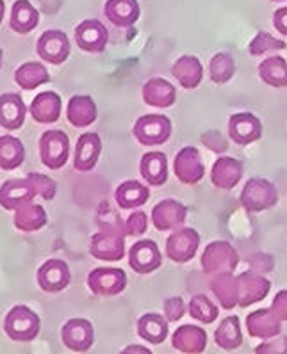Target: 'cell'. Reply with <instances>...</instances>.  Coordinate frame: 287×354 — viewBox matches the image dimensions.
<instances>
[{"mask_svg":"<svg viewBox=\"0 0 287 354\" xmlns=\"http://www.w3.org/2000/svg\"><path fill=\"white\" fill-rule=\"evenodd\" d=\"M40 315L25 304L12 306L4 319V331L12 342H33L40 335Z\"/></svg>","mask_w":287,"mask_h":354,"instance_id":"6da1fadb","label":"cell"},{"mask_svg":"<svg viewBox=\"0 0 287 354\" xmlns=\"http://www.w3.org/2000/svg\"><path fill=\"white\" fill-rule=\"evenodd\" d=\"M239 203L246 212L259 214L273 209L279 203V191L266 178H250L239 196Z\"/></svg>","mask_w":287,"mask_h":354,"instance_id":"7a4b0ae2","label":"cell"},{"mask_svg":"<svg viewBox=\"0 0 287 354\" xmlns=\"http://www.w3.org/2000/svg\"><path fill=\"white\" fill-rule=\"evenodd\" d=\"M171 132H173V127H171L170 118L162 114H145L137 118L132 129L134 138L143 146L164 145L171 138Z\"/></svg>","mask_w":287,"mask_h":354,"instance_id":"3957f363","label":"cell"},{"mask_svg":"<svg viewBox=\"0 0 287 354\" xmlns=\"http://www.w3.org/2000/svg\"><path fill=\"white\" fill-rule=\"evenodd\" d=\"M89 253L100 262H120L125 257V234L118 228H100L89 242Z\"/></svg>","mask_w":287,"mask_h":354,"instance_id":"277c9868","label":"cell"},{"mask_svg":"<svg viewBox=\"0 0 287 354\" xmlns=\"http://www.w3.org/2000/svg\"><path fill=\"white\" fill-rule=\"evenodd\" d=\"M40 158L49 169H61L70 158V139L62 130H46L40 138Z\"/></svg>","mask_w":287,"mask_h":354,"instance_id":"5b68a950","label":"cell"},{"mask_svg":"<svg viewBox=\"0 0 287 354\" xmlns=\"http://www.w3.org/2000/svg\"><path fill=\"white\" fill-rule=\"evenodd\" d=\"M239 263V253L227 241H214L207 244L202 253V271L205 274H218L223 271H234Z\"/></svg>","mask_w":287,"mask_h":354,"instance_id":"8992f818","label":"cell"},{"mask_svg":"<svg viewBox=\"0 0 287 354\" xmlns=\"http://www.w3.org/2000/svg\"><path fill=\"white\" fill-rule=\"evenodd\" d=\"M127 272L120 267H96L87 274V288L98 297L118 296L127 288Z\"/></svg>","mask_w":287,"mask_h":354,"instance_id":"52a82bcc","label":"cell"},{"mask_svg":"<svg viewBox=\"0 0 287 354\" xmlns=\"http://www.w3.org/2000/svg\"><path fill=\"white\" fill-rule=\"evenodd\" d=\"M200 248V234L195 228H177L166 241V257L175 263H187L195 259Z\"/></svg>","mask_w":287,"mask_h":354,"instance_id":"ba28073f","label":"cell"},{"mask_svg":"<svg viewBox=\"0 0 287 354\" xmlns=\"http://www.w3.org/2000/svg\"><path fill=\"white\" fill-rule=\"evenodd\" d=\"M37 55L49 64H62L70 57L71 43L62 30L50 29L37 38L36 43Z\"/></svg>","mask_w":287,"mask_h":354,"instance_id":"9c48e42d","label":"cell"},{"mask_svg":"<svg viewBox=\"0 0 287 354\" xmlns=\"http://www.w3.org/2000/svg\"><path fill=\"white\" fill-rule=\"evenodd\" d=\"M173 173L180 184L195 185L205 175L202 155L195 146H184L173 160Z\"/></svg>","mask_w":287,"mask_h":354,"instance_id":"30bf717a","label":"cell"},{"mask_svg":"<svg viewBox=\"0 0 287 354\" xmlns=\"http://www.w3.org/2000/svg\"><path fill=\"white\" fill-rule=\"evenodd\" d=\"M75 43L80 50L89 54H100L109 43L107 27L96 18H87L75 27Z\"/></svg>","mask_w":287,"mask_h":354,"instance_id":"8fae6325","label":"cell"},{"mask_svg":"<svg viewBox=\"0 0 287 354\" xmlns=\"http://www.w3.org/2000/svg\"><path fill=\"white\" fill-rule=\"evenodd\" d=\"M61 340L64 347L73 353H86L93 347L95 342V329L87 319H70L64 322L61 329Z\"/></svg>","mask_w":287,"mask_h":354,"instance_id":"7c38bea8","label":"cell"},{"mask_svg":"<svg viewBox=\"0 0 287 354\" xmlns=\"http://www.w3.org/2000/svg\"><path fill=\"white\" fill-rule=\"evenodd\" d=\"M71 272L64 260L50 259L37 269V285L46 294H58L70 285Z\"/></svg>","mask_w":287,"mask_h":354,"instance_id":"4fadbf2b","label":"cell"},{"mask_svg":"<svg viewBox=\"0 0 287 354\" xmlns=\"http://www.w3.org/2000/svg\"><path fill=\"white\" fill-rule=\"evenodd\" d=\"M270 288L271 281L264 278V276L255 274L252 271L241 272V274L237 276V290H239L237 306L248 308L252 304L266 299V296L270 294Z\"/></svg>","mask_w":287,"mask_h":354,"instance_id":"5bb4252c","label":"cell"},{"mask_svg":"<svg viewBox=\"0 0 287 354\" xmlns=\"http://www.w3.org/2000/svg\"><path fill=\"white\" fill-rule=\"evenodd\" d=\"M129 266L137 274H150L162 266V254L154 241H137L129 251Z\"/></svg>","mask_w":287,"mask_h":354,"instance_id":"9a60e30c","label":"cell"},{"mask_svg":"<svg viewBox=\"0 0 287 354\" xmlns=\"http://www.w3.org/2000/svg\"><path fill=\"white\" fill-rule=\"evenodd\" d=\"M262 136V123L255 114L237 113L229 118V138L239 146H248Z\"/></svg>","mask_w":287,"mask_h":354,"instance_id":"2e32d148","label":"cell"},{"mask_svg":"<svg viewBox=\"0 0 287 354\" xmlns=\"http://www.w3.org/2000/svg\"><path fill=\"white\" fill-rule=\"evenodd\" d=\"M187 219L186 205L177 200H162L152 209V223L157 232H173Z\"/></svg>","mask_w":287,"mask_h":354,"instance_id":"e0dca14e","label":"cell"},{"mask_svg":"<svg viewBox=\"0 0 287 354\" xmlns=\"http://www.w3.org/2000/svg\"><path fill=\"white\" fill-rule=\"evenodd\" d=\"M100 153H102V139L98 138V133L86 132L77 139L75 145V157H73V167L80 173H87L98 162Z\"/></svg>","mask_w":287,"mask_h":354,"instance_id":"ac0fdd59","label":"cell"},{"mask_svg":"<svg viewBox=\"0 0 287 354\" xmlns=\"http://www.w3.org/2000/svg\"><path fill=\"white\" fill-rule=\"evenodd\" d=\"M245 167L234 157H220L211 171V182L221 191H232L243 178Z\"/></svg>","mask_w":287,"mask_h":354,"instance_id":"d6986e66","label":"cell"},{"mask_svg":"<svg viewBox=\"0 0 287 354\" xmlns=\"http://www.w3.org/2000/svg\"><path fill=\"white\" fill-rule=\"evenodd\" d=\"M171 346L175 351L184 354H200L207 347V333L200 326L184 324L175 329L171 337Z\"/></svg>","mask_w":287,"mask_h":354,"instance_id":"ffe728a7","label":"cell"},{"mask_svg":"<svg viewBox=\"0 0 287 354\" xmlns=\"http://www.w3.org/2000/svg\"><path fill=\"white\" fill-rule=\"evenodd\" d=\"M143 102L150 107L155 109H168L177 102V89L170 80L162 77H154L146 80L141 89Z\"/></svg>","mask_w":287,"mask_h":354,"instance_id":"44dd1931","label":"cell"},{"mask_svg":"<svg viewBox=\"0 0 287 354\" xmlns=\"http://www.w3.org/2000/svg\"><path fill=\"white\" fill-rule=\"evenodd\" d=\"M34 196H36V191L29 178L8 180L0 187V207L6 210H17L20 205L33 201Z\"/></svg>","mask_w":287,"mask_h":354,"instance_id":"7402d4cb","label":"cell"},{"mask_svg":"<svg viewBox=\"0 0 287 354\" xmlns=\"http://www.w3.org/2000/svg\"><path fill=\"white\" fill-rule=\"evenodd\" d=\"M62 102L61 96L55 91H45L34 96V100L31 102V116L36 123L42 125H52L61 116Z\"/></svg>","mask_w":287,"mask_h":354,"instance_id":"603a6c76","label":"cell"},{"mask_svg":"<svg viewBox=\"0 0 287 354\" xmlns=\"http://www.w3.org/2000/svg\"><path fill=\"white\" fill-rule=\"evenodd\" d=\"M104 13L114 27L129 29L141 17V8L137 0H107L104 6Z\"/></svg>","mask_w":287,"mask_h":354,"instance_id":"cb8c5ba5","label":"cell"},{"mask_svg":"<svg viewBox=\"0 0 287 354\" xmlns=\"http://www.w3.org/2000/svg\"><path fill=\"white\" fill-rule=\"evenodd\" d=\"M29 109L25 107L24 98L17 93L0 95V127L6 130H18L24 125Z\"/></svg>","mask_w":287,"mask_h":354,"instance_id":"d4e9b609","label":"cell"},{"mask_svg":"<svg viewBox=\"0 0 287 354\" xmlns=\"http://www.w3.org/2000/svg\"><path fill=\"white\" fill-rule=\"evenodd\" d=\"M246 331H248L250 337L268 340V338L280 335L282 322L273 315L270 308H261L246 317Z\"/></svg>","mask_w":287,"mask_h":354,"instance_id":"484cf974","label":"cell"},{"mask_svg":"<svg viewBox=\"0 0 287 354\" xmlns=\"http://www.w3.org/2000/svg\"><path fill=\"white\" fill-rule=\"evenodd\" d=\"M171 75L184 89H196L204 79V68L195 55H182L171 66Z\"/></svg>","mask_w":287,"mask_h":354,"instance_id":"4316f807","label":"cell"},{"mask_svg":"<svg viewBox=\"0 0 287 354\" xmlns=\"http://www.w3.org/2000/svg\"><path fill=\"white\" fill-rule=\"evenodd\" d=\"M67 118L77 129L93 125L98 118V109H96L95 100L89 95L71 96L67 107Z\"/></svg>","mask_w":287,"mask_h":354,"instance_id":"83f0119b","label":"cell"},{"mask_svg":"<svg viewBox=\"0 0 287 354\" xmlns=\"http://www.w3.org/2000/svg\"><path fill=\"white\" fill-rule=\"evenodd\" d=\"M139 173L146 184L161 187L168 180V158L162 151H148L139 160Z\"/></svg>","mask_w":287,"mask_h":354,"instance_id":"f1b7e54d","label":"cell"},{"mask_svg":"<svg viewBox=\"0 0 287 354\" xmlns=\"http://www.w3.org/2000/svg\"><path fill=\"white\" fill-rule=\"evenodd\" d=\"M46 219L49 217H46V212L42 205L27 201L15 210L12 223H15V228L24 232V234H33V232H40L42 228H45Z\"/></svg>","mask_w":287,"mask_h":354,"instance_id":"f546056e","label":"cell"},{"mask_svg":"<svg viewBox=\"0 0 287 354\" xmlns=\"http://www.w3.org/2000/svg\"><path fill=\"white\" fill-rule=\"evenodd\" d=\"M150 200V189L137 180H125L114 192V201L120 209H139Z\"/></svg>","mask_w":287,"mask_h":354,"instance_id":"4dcf8cb0","label":"cell"},{"mask_svg":"<svg viewBox=\"0 0 287 354\" xmlns=\"http://www.w3.org/2000/svg\"><path fill=\"white\" fill-rule=\"evenodd\" d=\"M211 290L216 296L221 308L232 310L237 306L239 290H237V278L232 276V271L218 272L216 278L211 281Z\"/></svg>","mask_w":287,"mask_h":354,"instance_id":"1f68e13d","label":"cell"},{"mask_svg":"<svg viewBox=\"0 0 287 354\" xmlns=\"http://www.w3.org/2000/svg\"><path fill=\"white\" fill-rule=\"evenodd\" d=\"M170 328H168L166 317L159 313H145L137 321V335L152 346H159L166 340Z\"/></svg>","mask_w":287,"mask_h":354,"instance_id":"d6a6232c","label":"cell"},{"mask_svg":"<svg viewBox=\"0 0 287 354\" xmlns=\"http://www.w3.org/2000/svg\"><path fill=\"white\" fill-rule=\"evenodd\" d=\"M40 24V13L29 0H17L11 9V30L17 34H29Z\"/></svg>","mask_w":287,"mask_h":354,"instance_id":"836d02e7","label":"cell"},{"mask_svg":"<svg viewBox=\"0 0 287 354\" xmlns=\"http://www.w3.org/2000/svg\"><path fill=\"white\" fill-rule=\"evenodd\" d=\"M50 80V73L46 70L45 64L36 63V61H29L24 63L21 66L17 68L15 71V82L20 86L24 91H33V89L40 88L43 84Z\"/></svg>","mask_w":287,"mask_h":354,"instance_id":"e575fe53","label":"cell"},{"mask_svg":"<svg viewBox=\"0 0 287 354\" xmlns=\"http://www.w3.org/2000/svg\"><path fill=\"white\" fill-rule=\"evenodd\" d=\"M214 342L216 346L223 351H234L237 347H241L243 344V331H241V321L237 315L225 317L220 326L216 328L214 333Z\"/></svg>","mask_w":287,"mask_h":354,"instance_id":"d590c367","label":"cell"},{"mask_svg":"<svg viewBox=\"0 0 287 354\" xmlns=\"http://www.w3.org/2000/svg\"><path fill=\"white\" fill-rule=\"evenodd\" d=\"M25 160V146L15 136H0V167L12 171Z\"/></svg>","mask_w":287,"mask_h":354,"instance_id":"8d00e7d4","label":"cell"},{"mask_svg":"<svg viewBox=\"0 0 287 354\" xmlns=\"http://www.w3.org/2000/svg\"><path fill=\"white\" fill-rule=\"evenodd\" d=\"M259 77L271 88H287V63L280 55L268 57L259 64Z\"/></svg>","mask_w":287,"mask_h":354,"instance_id":"74e56055","label":"cell"},{"mask_svg":"<svg viewBox=\"0 0 287 354\" xmlns=\"http://www.w3.org/2000/svg\"><path fill=\"white\" fill-rule=\"evenodd\" d=\"M187 313L191 315V319L202 322V324H212L218 319V308L216 304L212 303L205 294H195L187 304Z\"/></svg>","mask_w":287,"mask_h":354,"instance_id":"f35d334b","label":"cell"},{"mask_svg":"<svg viewBox=\"0 0 287 354\" xmlns=\"http://www.w3.org/2000/svg\"><path fill=\"white\" fill-rule=\"evenodd\" d=\"M236 73V61L229 52H220L209 63V75L214 84H227Z\"/></svg>","mask_w":287,"mask_h":354,"instance_id":"ab89813d","label":"cell"},{"mask_svg":"<svg viewBox=\"0 0 287 354\" xmlns=\"http://www.w3.org/2000/svg\"><path fill=\"white\" fill-rule=\"evenodd\" d=\"M286 41L279 38H273V34L270 32H259L255 34V38L250 41L248 45V52L250 55H254V57H259L262 54H268V52H279L286 48Z\"/></svg>","mask_w":287,"mask_h":354,"instance_id":"60d3db41","label":"cell"},{"mask_svg":"<svg viewBox=\"0 0 287 354\" xmlns=\"http://www.w3.org/2000/svg\"><path fill=\"white\" fill-rule=\"evenodd\" d=\"M27 178L33 184L36 196H42L45 201L54 200L55 192H58V184L50 176L43 175V173H29Z\"/></svg>","mask_w":287,"mask_h":354,"instance_id":"b9f144b4","label":"cell"},{"mask_svg":"<svg viewBox=\"0 0 287 354\" xmlns=\"http://www.w3.org/2000/svg\"><path fill=\"white\" fill-rule=\"evenodd\" d=\"M148 230V216L143 210H134L123 223V234L130 237H141Z\"/></svg>","mask_w":287,"mask_h":354,"instance_id":"7bdbcfd3","label":"cell"},{"mask_svg":"<svg viewBox=\"0 0 287 354\" xmlns=\"http://www.w3.org/2000/svg\"><path fill=\"white\" fill-rule=\"evenodd\" d=\"M162 312H164V317H166L168 322H177L186 315L187 306L182 297H168L164 301V304H162Z\"/></svg>","mask_w":287,"mask_h":354,"instance_id":"ee69618b","label":"cell"},{"mask_svg":"<svg viewBox=\"0 0 287 354\" xmlns=\"http://www.w3.org/2000/svg\"><path fill=\"white\" fill-rule=\"evenodd\" d=\"M98 226L100 228H118L123 232V223L114 209H109V205L104 203L98 210Z\"/></svg>","mask_w":287,"mask_h":354,"instance_id":"f6af8a7d","label":"cell"},{"mask_svg":"<svg viewBox=\"0 0 287 354\" xmlns=\"http://www.w3.org/2000/svg\"><path fill=\"white\" fill-rule=\"evenodd\" d=\"M255 354H287V337L268 338V342L255 347Z\"/></svg>","mask_w":287,"mask_h":354,"instance_id":"bcb514c9","label":"cell"},{"mask_svg":"<svg viewBox=\"0 0 287 354\" xmlns=\"http://www.w3.org/2000/svg\"><path fill=\"white\" fill-rule=\"evenodd\" d=\"M200 139H202V142H204L205 148H209V150L214 151V153H223V151H227V148H229V142H227V139H225L223 136L218 132V130L205 132Z\"/></svg>","mask_w":287,"mask_h":354,"instance_id":"7dc6e473","label":"cell"},{"mask_svg":"<svg viewBox=\"0 0 287 354\" xmlns=\"http://www.w3.org/2000/svg\"><path fill=\"white\" fill-rule=\"evenodd\" d=\"M270 310L280 322H287V288L275 294Z\"/></svg>","mask_w":287,"mask_h":354,"instance_id":"c3c4849f","label":"cell"},{"mask_svg":"<svg viewBox=\"0 0 287 354\" xmlns=\"http://www.w3.org/2000/svg\"><path fill=\"white\" fill-rule=\"evenodd\" d=\"M273 26L279 34L287 36V8H279L273 13Z\"/></svg>","mask_w":287,"mask_h":354,"instance_id":"681fc988","label":"cell"},{"mask_svg":"<svg viewBox=\"0 0 287 354\" xmlns=\"http://www.w3.org/2000/svg\"><path fill=\"white\" fill-rule=\"evenodd\" d=\"M152 351L146 349V347L143 346H127L123 351H121V354H150Z\"/></svg>","mask_w":287,"mask_h":354,"instance_id":"f907efd6","label":"cell"},{"mask_svg":"<svg viewBox=\"0 0 287 354\" xmlns=\"http://www.w3.org/2000/svg\"><path fill=\"white\" fill-rule=\"evenodd\" d=\"M4 15H6V4L4 0H0V24L4 20Z\"/></svg>","mask_w":287,"mask_h":354,"instance_id":"816d5d0a","label":"cell"},{"mask_svg":"<svg viewBox=\"0 0 287 354\" xmlns=\"http://www.w3.org/2000/svg\"><path fill=\"white\" fill-rule=\"evenodd\" d=\"M2 61H4V52L0 48V68H2Z\"/></svg>","mask_w":287,"mask_h":354,"instance_id":"f5cc1de1","label":"cell"},{"mask_svg":"<svg viewBox=\"0 0 287 354\" xmlns=\"http://www.w3.org/2000/svg\"><path fill=\"white\" fill-rule=\"evenodd\" d=\"M273 2H286V0H273Z\"/></svg>","mask_w":287,"mask_h":354,"instance_id":"db71d44e","label":"cell"}]
</instances>
